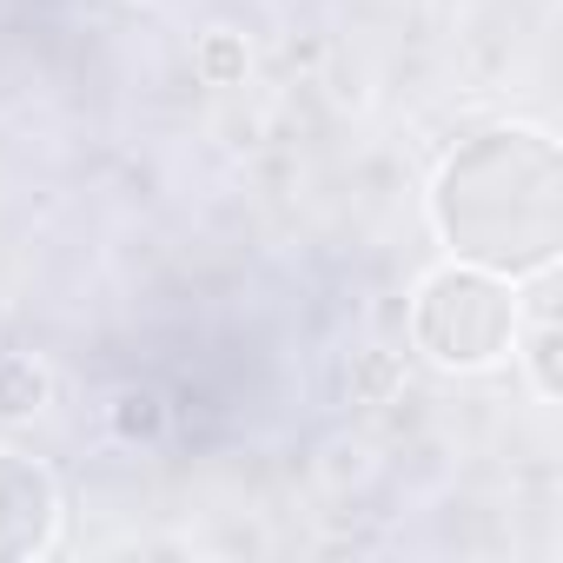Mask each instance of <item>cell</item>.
Instances as JSON below:
<instances>
[{
    "label": "cell",
    "instance_id": "obj_1",
    "mask_svg": "<svg viewBox=\"0 0 563 563\" xmlns=\"http://www.w3.org/2000/svg\"><path fill=\"white\" fill-rule=\"evenodd\" d=\"M424 219L444 258L530 278L550 272L563 252V146L530 126H484L471 133L431 179Z\"/></svg>",
    "mask_w": 563,
    "mask_h": 563
},
{
    "label": "cell",
    "instance_id": "obj_2",
    "mask_svg": "<svg viewBox=\"0 0 563 563\" xmlns=\"http://www.w3.org/2000/svg\"><path fill=\"white\" fill-rule=\"evenodd\" d=\"M517 325H523L517 278L464 265V258L431 265L411 286V312H405L411 352L424 365H438V372H457V378L497 372L510 358V345H517Z\"/></svg>",
    "mask_w": 563,
    "mask_h": 563
},
{
    "label": "cell",
    "instance_id": "obj_3",
    "mask_svg": "<svg viewBox=\"0 0 563 563\" xmlns=\"http://www.w3.org/2000/svg\"><path fill=\"white\" fill-rule=\"evenodd\" d=\"M60 543V484L41 457L0 444V563H34Z\"/></svg>",
    "mask_w": 563,
    "mask_h": 563
},
{
    "label": "cell",
    "instance_id": "obj_4",
    "mask_svg": "<svg viewBox=\"0 0 563 563\" xmlns=\"http://www.w3.org/2000/svg\"><path fill=\"white\" fill-rule=\"evenodd\" d=\"M54 405V378L27 352H0V424H27Z\"/></svg>",
    "mask_w": 563,
    "mask_h": 563
},
{
    "label": "cell",
    "instance_id": "obj_5",
    "mask_svg": "<svg viewBox=\"0 0 563 563\" xmlns=\"http://www.w3.org/2000/svg\"><path fill=\"white\" fill-rule=\"evenodd\" d=\"M510 352L523 358L530 391H537L543 405H556V398H563V325H556V319H530V325H517V345H510Z\"/></svg>",
    "mask_w": 563,
    "mask_h": 563
},
{
    "label": "cell",
    "instance_id": "obj_6",
    "mask_svg": "<svg viewBox=\"0 0 563 563\" xmlns=\"http://www.w3.org/2000/svg\"><path fill=\"white\" fill-rule=\"evenodd\" d=\"M107 424L120 444H159L166 438V391L159 385H120L107 405Z\"/></svg>",
    "mask_w": 563,
    "mask_h": 563
},
{
    "label": "cell",
    "instance_id": "obj_7",
    "mask_svg": "<svg viewBox=\"0 0 563 563\" xmlns=\"http://www.w3.org/2000/svg\"><path fill=\"white\" fill-rule=\"evenodd\" d=\"M405 385V358L385 352V345H358L352 365H345V398L352 405H391Z\"/></svg>",
    "mask_w": 563,
    "mask_h": 563
},
{
    "label": "cell",
    "instance_id": "obj_8",
    "mask_svg": "<svg viewBox=\"0 0 563 563\" xmlns=\"http://www.w3.org/2000/svg\"><path fill=\"white\" fill-rule=\"evenodd\" d=\"M192 74H199L206 87H239V80L252 74V47H245V34H239V27H206L199 47H192Z\"/></svg>",
    "mask_w": 563,
    "mask_h": 563
}]
</instances>
